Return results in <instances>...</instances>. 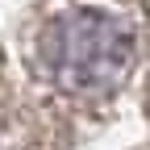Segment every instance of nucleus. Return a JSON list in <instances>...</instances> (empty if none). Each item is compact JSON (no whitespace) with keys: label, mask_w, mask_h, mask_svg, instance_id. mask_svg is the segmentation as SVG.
Listing matches in <instances>:
<instances>
[{"label":"nucleus","mask_w":150,"mask_h":150,"mask_svg":"<svg viewBox=\"0 0 150 150\" xmlns=\"http://www.w3.org/2000/svg\"><path fill=\"white\" fill-rule=\"evenodd\" d=\"M42 63L71 96H104L134 67V29L104 8H67L42 33Z\"/></svg>","instance_id":"1"}]
</instances>
